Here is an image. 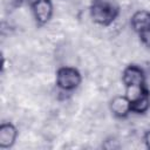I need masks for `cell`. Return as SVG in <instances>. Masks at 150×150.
I'll list each match as a JSON object with an SVG mask.
<instances>
[{
	"label": "cell",
	"instance_id": "cell-1",
	"mask_svg": "<svg viewBox=\"0 0 150 150\" xmlns=\"http://www.w3.org/2000/svg\"><path fill=\"white\" fill-rule=\"evenodd\" d=\"M90 16L100 26H109L118 15V7L111 0H93L90 5Z\"/></svg>",
	"mask_w": 150,
	"mask_h": 150
},
{
	"label": "cell",
	"instance_id": "cell-2",
	"mask_svg": "<svg viewBox=\"0 0 150 150\" xmlns=\"http://www.w3.org/2000/svg\"><path fill=\"white\" fill-rule=\"evenodd\" d=\"M82 81L81 73L75 67H61L56 71V86L63 91H71L76 89Z\"/></svg>",
	"mask_w": 150,
	"mask_h": 150
},
{
	"label": "cell",
	"instance_id": "cell-3",
	"mask_svg": "<svg viewBox=\"0 0 150 150\" xmlns=\"http://www.w3.org/2000/svg\"><path fill=\"white\" fill-rule=\"evenodd\" d=\"M30 9L39 25H46L52 19L54 12L52 0H34L30 4Z\"/></svg>",
	"mask_w": 150,
	"mask_h": 150
},
{
	"label": "cell",
	"instance_id": "cell-4",
	"mask_svg": "<svg viewBox=\"0 0 150 150\" xmlns=\"http://www.w3.org/2000/svg\"><path fill=\"white\" fill-rule=\"evenodd\" d=\"M122 82L125 88L128 87H143L145 86L144 70L136 64H129L122 73Z\"/></svg>",
	"mask_w": 150,
	"mask_h": 150
},
{
	"label": "cell",
	"instance_id": "cell-5",
	"mask_svg": "<svg viewBox=\"0 0 150 150\" xmlns=\"http://www.w3.org/2000/svg\"><path fill=\"white\" fill-rule=\"evenodd\" d=\"M109 109L111 114L116 117L123 118L127 117L131 111V102L125 95H118L115 96L109 104Z\"/></svg>",
	"mask_w": 150,
	"mask_h": 150
},
{
	"label": "cell",
	"instance_id": "cell-6",
	"mask_svg": "<svg viewBox=\"0 0 150 150\" xmlns=\"http://www.w3.org/2000/svg\"><path fill=\"white\" fill-rule=\"evenodd\" d=\"M18 137V129L12 123H2L0 125V148L8 149L13 146Z\"/></svg>",
	"mask_w": 150,
	"mask_h": 150
},
{
	"label": "cell",
	"instance_id": "cell-7",
	"mask_svg": "<svg viewBox=\"0 0 150 150\" xmlns=\"http://www.w3.org/2000/svg\"><path fill=\"white\" fill-rule=\"evenodd\" d=\"M130 23L136 33L141 34L145 32L146 29L150 28V12L143 9L135 12L130 19Z\"/></svg>",
	"mask_w": 150,
	"mask_h": 150
},
{
	"label": "cell",
	"instance_id": "cell-8",
	"mask_svg": "<svg viewBox=\"0 0 150 150\" xmlns=\"http://www.w3.org/2000/svg\"><path fill=\"white\" fill-rule=\"evenodd\" d=\"M149 108H150V93L149 91L146 94H144L143 96H141L139 98L131 102V111L132 112L143 114V112L148 111Z\"/></svg>",
	"mask_w": 150,
	"mask_h": 150
},
{
	"label": "cell",
	"instance_id": "cell-9",
	"mask_svg": "<svg viewBox=\"0 0 150 150\" xmlns=\"http://www.w3.org/2000/svg\"><path fill=\"white\" fill-rule=\"evenodd\" d=\"M138 35H139L141 42H142L145 47L150 48V28H149V29H146L145 32H143V33L138 34Z\"/></svg>",
	"mask_w": 150,
	"mask_h": 150
},
{
	"label": "cell",
	"instance_id": "cell-10",
	"mask_svg": "<svg viewBox=\"0 0 150 150\" xmlns=\"http://www.w3.org/2000/svg\"><path fill=\"white\" fill-rule=\"evenodd\" d=\"M144 142H145L146 148L150 149V130L145 132V135H144Z\"/></svg>",
	"mask_w": 150,
	"mask_h": 150
},
{
	"label": "cell",
	"instance_id": "cell-11",
	"mask_svg": "<svg viewBox=\"0 0 150 150\" xmlns=\"http://www.w3.org/2000/svg\"><path fill=\"white\" fill-rule=\"evenodd\" d=\"M15 2H19V4H21V2H23V1H27V0H14Z\"/></svg>",
	"mask_w": 150,
	"mask_h": 150
}]
</instances>
